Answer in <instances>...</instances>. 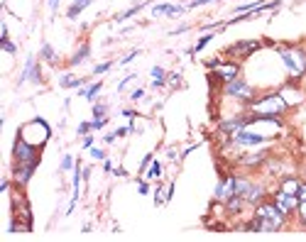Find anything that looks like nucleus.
<instances>
[{
    "label": "nucleus",
    "instance_id": "obj_7",
    "mask_svg": "<svg viewBox=\"0 0 306 242\" xmlns=\"http://www.w3.org/2000/svg\"><path fill=\"white\" fill-rule=\"evenodd\" d=\"M235 196V176H225L216 188V200H230Z\"/></svg>",
    "mask_w": 306,
    "mask_h": 242
},
{
    "label": "nucleus",
    "instance_id": "obj_11",
    "mask_svg": "<svg viewBox=\"0 0 306 242\" xmlns=\"http://www.w3.org/2000/svg\"><path fill=\"white\" fill-rule=\"evenodd\" d=\"M216 73H218L221 78H225V81H233V78H237L240 69H237V64H218V66H216Z\"/></svg>",
    "mask_w": 306,
    "mask_h": 242
},
{
    "label": "nucleus",
    "instance_id": "obj_19",
    "mask_svg": "<svg viewBox=\"0 0 306 242\" xmlns=\"http://www.w3.org/2000/svg\"><path fill=\"white\" fill-rule=\"evenodd\" d=\"M86 59H88V44H84V47L76 52V57H71V66L81 64V61H86Z\"/></svg>",
    "mask_w": 306,
    "mask_h": 242
},
{
    "label": "nucleus",
    "instance_id": "obj_26",
    "mask_svg": "<svg viewBox=\"0 0 306 242\" xmlns=\"http://www.w3.org/2000/svg\"><path fill=\"white\" fill-rule=\"evenodd\" d=\"M42 57L47 59V61H56V57H54V49H52L49 44H42Z\"/></svg>",
    "mask_w": 306,
    "mask_h": 242
},
{
    "label": "nucleus",
    "instance_id": "obj_41",
    "mask_svg": "<svg viewBox=\"0 0 306 242\" xmlns=\"http://www.w3.org/2000/svg\"><path fill=\"white\" fill-rule=\"evenodd\" d=\"M103 169H106V171H111V169H113V164L108 162V159H103Z\"/></svg>",
    "mask_w": 306,
    "mask_h": 242
},
{
    "label": "nucleus",
    "instance_id": "obj_31",
    "mask_svg": "<svg viewBox=\"0 0 306 242\" xmlns=\"http://www.w3.org/2000/svg\"><path fill=\"white\" fill-rule=\"evenodd\" d=\"M88 130H93V125L91 123H81L79 125V135H88Z\"/></svg>",
    "mask_w": 306,
    "mask_h": 242
},
{
    "label": "nucleus",
    "instance_id": "obj_23",
    "mask_svg": "<svg viewBox=\"0 0 306 242\" xmlns=\"http://www.w3.org/2000/svg\"><path fill=\"white\" fill-rule=\"evenodd\" d=\"M84 81L81 78H74V76H61V86H66V88H71V86H81Z\"/></svg>",
    "mask_w": 306,
    "mask_h": 242
},
{
    "label": "nucleus",
    "instance_id": "obj_20",
    "mask_svg": "<svg viewBox=\"0 0 306 242\" xmlns=\"http://www.w3.org/2000/svg\"><path fill=\"white\" fill-rule=\"evenodd\" d=\"M264 157H267V149L257 152V154H248V157H243V164H257V162H262Z\"/></svg>",
    "mask_w": 306,
    "mask_h": 242
},
{
    "label": "nucleus",
    "instance_id": "obj_28",
    "mask_svg": "<svg viewBox=\"0 0 306 242\" xmlns=\"http://www.w3.org/2000/svg\"><path fill=\"white\" fill-rule=\"evenodd\" d=\"M296 211H299V218H301V223L306 225V200H299V208H296Z\"/></svg>",
    "mask_w": 306,
    "mask_h": 242
},
{
    "label": "nucleus",
    "instance_id": "obj_35",
    "mask_svg": "<svg viewBox=\"0 0 306 242\" xmlns=\"http://www.w3.org/2000/svg\"><path fill=\"white\" fill-rule=\"evenodd\" d=\"M132 78H135V73H130V76H127V78H123V81H120V84H118V88H120V91H123V88H125V86L130 84V81H132Z\"/></svg>",
    "mask_w": 306,
    "mask_h": 242
},
{
    "label": "nucleus",
    "instance_id": "obj_21",
    "mask_svg": "<svg viewBox=\"0 0 306 242\" xmlns=\"http://www.w3.org/2000/svg\"><path fill=\"white\" fill-rule=\"evenodd\" d=\"M162 176V164L159 162H152L150 164V171H147V179H159Z\"/></svg>",
    "mask_w": 306,
    "mask_h": 242
},
{
    "label": "nucleus",
    "instance_id": "obj_37",
    "mask_svg": "<svg viewBox=\"0 0 306 242\" xmlns=\"http://www.w3.org/2000/svg\"><path fill=\"white\" fill-rule=\"evenodd\" d=\"M296 196H299V200H306V184L299 186V193H296Z\"/></svg>",
    "mask_w": 306,
    "mask_h": 242
},
{
    "label": "nucleus",
    "instance_id": "obj_24",
    "mask_svg": "<svg viewBox=\"0 0 306 242\" xmlns=\"http://www.w3.org/2000/svg\"><path fill=\"white\" fill-rule=\"evenodd\" d=\"M140 8H142V5H135V8H130L127 13H123V15H115V22H123V20H127V17H132V15L138 13Z\"/></svg>",
    "mask_w": 306,
    "mask_h": 242
},
{
    "label": "nucleus",
    "instance_id": "obj_18",
    "mask_svg": "<svg viewBox=\"0 0 306 242\" xmlns=\"http://www.w3.org/2000/svg\"><path fill=\"white\" fill-rule=\"evenodd\" d=\"M100 88H103V84L98 81V84L88 86L86 91H81V96H84V98H88V100H96V96H98V91H100Z\"/></svg>",
    "mask_w": 306,
    "mask_h": 242
},
{
    "label": "nucleus",
    "instance_id": "obj_3",
    "mask_svg": "<svg viewBox=\"0 0 306 242\" xmlns=\"http://www.w3.org/2000/svg\"><path fill=\"white\" fill-rule=\"evenodd\" d=\"M279 54H282L284 66H287L294 76L306 73V52H304V49H282Z\"/></svg>",
    "mask_w": 306,
    "mask_h": 242
},
{
    "label": "nucleus",
    "instance_id": "obj_36",
    "mask_svg": "<svg viewBox=\"0 0 306 242\" xmlns=\"http://www.w3.org/2000/svg\"><path fill=\"white\" fill-rule=\"evenodd\" d=\"M71 164H74V159L66 154V157H64V162H61V169H71Z\"/></svg>",
    "mask_w": 306,
    "mask_h": 242
},
{
    "label": "nucleus",
    "instance_id": "obj_2",
    "mask_svg": "<svg viewBox=\"0 0 306 242\" xmlns=\"http://www.w3.org/2000/svg\"><path fill=\"white\" fill-rule=\"evenodd\" d=\"M250 110L255 117H279V115L287 110V100L279 93H267L260 100H252Z\"/></svg>",
    "mask_w": 306,
    "mask_h": 242
},
{
    "label": "nucleus",
    "instance_id": "obj_8",
    "mask_svg": "<svg viewBox=\"0 0 306 242\" xmlns=\"http://www.w3.org/2000/svg\"><path fill=\"white\" fill-rule=\"evenodd\" d=\"M257 47H260V42H237L233 47H228L225 54H230V57H250Z\"/></svg>",
    "mask_w": 306,
    "mask_h": 242
},
{
    "label": "nucleus",
    "instance_id": "obj_15",
    "mask_svg": "<svg viewBox=\"0 0 306 242\" xmlns=\"http://www.w3.org/2000/svg\"><path fill=\"white\" fill-rule=\"evenodd\" d=\"M299 181H296V179H284V181H282V186H279V191H284V193H294V196H296V193H299Z\"/></svg>",
    "mask_w": 306,
    "mask_h": 242
},
{
    "label": "nucleus",
    "instance_id": "obj_40",
    "mask_svg": "<svg viewBox=\"0 0 306 242\" xmlns=\"http://www.w3.org/2000/svg\"><path fill=\"white\" fill-rule=\"evenodd\" d=\"M142 96H145V91H142V88H138V91H132V100H140Z\"/></svg>",
    "mask_w": 306,
    "mask_h": 242
},
{
    "label": "nucleus",
    "instance_id": "obj_4",
    "mask_svg": "<svg viewBox=\"0 0 306 242\" xmlns=\"http://www.w3.org/2000/svg\"><path fill=\"white\" fill-rule=\"evenodd\" d=\"M15 162L17 164H40V157H37V147L35 144H27V140L20 135L17 142H15Z\"/></svg>",
    "mask_w": 306,
    "mask_h": 242
},
{
    "label": "nucleus",
    "instance_id": "obj_1",
    "mask_svg": "<svg viewBox=\"0 0 306 242\" xmlns=\"http://www.w3.org/2000/svg\"><path fill=\"white\" fill-rule=\"evenodd\" d=\"M284 215L287 213L279 208L277 203H262V206H257L255 220L248 225V230H267V232L279 230L284 225Z\"/></svg>",
    "mask_w": 306,
    "mask_h": 242
},
{
    "label": "nucleus",
    "instance_id": "obj_10",
    "mask_svg": "<svg viewBox=\"0 0 306 242\" xmlns=\"http://www.w3.org/2000/svg\"><path fill=\"white\" fill-rule=\"evenodd\" d=\"M37 164H17L15 167V181L20 186H25L29 181V176H32V171H35Z\"/></svg>",
    "mask_w": 306,
    "mask_h": 242
},
{
    "label": "nucleus",
    "instance_id": "obj_9",
    "mask_svg": "<svg viewBox=\"0 0 306 242\" xmlns=\"http://www.w3.org/2000/svg\"><path fill=\"white\" fill-rule=\"evenodd\" d=\"M184 13L181 5H169V3H162V5H154L152 15L154 17H177V15Z\"/></svg>",
    "mask_w": 306,
    "mask_h": 242
},
{
    "label": "nucleus",
    "instance_id": "obj_29",
    "mask_svg": "<svg viewBox=\"0 0 306 242\" xmlns=\"http://www.w3.org/2000/svg\"><path fill=\"white\" fill-rule=\"evenodd\" d=\"M111 66H113V61H106V64H100V66H96V71H93V73H106L108 69H111Z\"/></svg>",
    "mask_w": 306,
    "mask_h": 242
},
{
    "label": "nucleus",
    "instance_id": "obj_30",
    "mask_svg": "<svg viewBox=\"0 0 306 242\" xmlns=\"http://www.w3.org/2000/svg\"><path fill=\"white\" fill-rule=\"evenodd\" d=\"M91 157H93V159H106V152H103V149H98V147H93V149H91Z\"/></svg>",
    "mask_w": 306,
    "mask_h": 242
},
{
    "label": "nucleus",
    "instance_id": "obj_38",
    "mask_svg": "<svg viewBox=\"0 0 306 242\" xmlns=\"http://www.w3.org/2000/svg\"><path fill=\"white\" fill-rule=\"evenodd\" d=\"M162 188H157V191H154V203H157V206H159V203H162Z\"/></svg>",
    "mask_w": 306,
    "mask_h": 242
},
{
    "label": "nucleus",
    "instance_id": "obj_5",
    "mask_svg": "<svg viewBox=\"0 0 306 242\" xmlns=\"http://www.w3.org/2000/svg\"><path fill=\"white\" fill-rule=\"evenodd\" d=\"M225 93H228L230 98H237V100H252V88L245 84L240 76L225 84Z\"/></svg>",
    "mask_w": 306,
    "mask_h": 242
},
{
    "label": "nucleus",
    "instance_id": "obj_6",
    "mask_svg": "<svg viewBox=\"0 0 306 242\" xmlns=\"http://www.w3.org/2000/svg\"><path fill=\"white\" fill-rule=\"evenodd\" d=\"M275 203H277L284 213H294V211L299 208V196H294V193H284V191H277V193H275Z\"/></svg>",
    "mask_w": 306,
    "mask_h": 242
},
{
    "label": "nucleus",
    "instance_id": "obj_12",
    "mask_svg": "<svg viewBox=\"0 0 306 242\" xmlns=\"http://www.w3.org/2000/svg\"><path fill=\"white\" fill-rule=\"evenodd\" d=\"M233 137H235V142H237V144H262V142H264L262 135H250V132H245V130L235 132Z\"/></svg>",
    "mask_w": 306,
    "mask_h": 242
},
{
    "label": "nucleus",
    "instance_id": "obj_22",
    "mask_svg": "<svg viewBox=\"0 0 306 242\" xmlns=\"http://www.w3.org/2000/svg\"><path fill=\"white\" fill-rule=\"evenodd\" d=\"M152 84H154V86H162V84H164V69L154 66V69H152Z\"/></svg>",
    "mask_w": 306,
    "mask_h": 242
},
{
    "label": "nucleus",
    "instance_id": "obj_25",
    "mask_svg": "<svg viewBox=\"0 0 306 242\" xmlns=\"http://www.w3.org/2000/svg\"><path fill=\"white\" fill-rule=\"evenodd\" d=\"M93 120H108L106 117V105H93Z\"/></svg>",
    "mask_w": 306,
    "mask_h": 242
},
{
    "label": "nucleus",
    "instance_id": "obj_16",
    "mask_svg": "<svg viewBox=\"0 0 306 242\" xmlns=\"http://www.w3.org/2000/svg\"><path fill=\"white\" fill-rule=\"evenodd\" d=\"M88 3H91V0H74V5L69 8V13H66V17H71V20H76V17H79V13L84 10V8L88 5Z\"/></svg>",
    "mask_w": 306,
    "mask_h": 242
},
{
    "label": "nucleus",
    "instance_id": "obj_33",
    "mask_svg": "<svg viewBox=\"0 0 306 242\" xmlns=\"http://www.w3.org/2000/svg\"><path fill=\"white\" fill-rule=\"evenodd\" d=\"M3 49H5V52H10V54H15V44L10 42V39H3Z\"/></svg>",
    "mask_w": 306,
    "mask_h": 242
},
{
    "label": "nucleus",
    "instance_id": "obj_39",
    "mask_svg": "<svg viewBox=\"0 0 306 242\" xmlns=\"http://www.w3.org/2000/svg\"><path fill=\"white\" fill-rule=\"evenodd\" d=\"M138 54H140V52H130V54H127V57L123 59V64H130V61H132V59L138 57Z\"/></svg>",
    "mask_w": 306,
    "mask_h": 242
},
{
    "label": "nucleus",
    "instance_id": "obj_14",
    "mask_svg": "<svg viewBox=\"0 0 306 242\" xmlns=\"http://www.w3.org/2000/svg\"><path fill=\"white\" fill-rule=\"evenodd\" d=\"M262 196H264L262 186H255V184H252L250 191L245 193V198H243V200H248V203H257V200H262Z\"/></svg>",
    "mask_w": 306,
    "mask_h": 242
},
{
    "label": "nucleus",
    "instance_id": "obj_34",
    "mask_svg": "<svg viewBox=\"0 0 306 242\" xmlns=\"http://www.w3.org/2000/svg\"><path fill=\"white\" fill-rule=\"evenodd\" d=\"M209 3H216V0H191L189 8H198V5H209Z\"/></svg>",
    "mask_w": 306,
    "mask_h": 242
},
{
    "label": "nucleus",
    "instance_id": "obj_17",
    "mask_svg": "<svg viewBox=\"0 0 306 242\" xmlns=\"http://www.w3.org/2000/svg\"><path fill=\"white\" fill-rule=\"evenodd\" d=\"M250 181L248 179H237L235 176V196H240V198H245V193L250 191Z\"/></svg>",
    "mask_w": 306,
    "mask_h": 242
},
{
    "label": "nucleus",
    "instance_id": "obj_42",
    "mask_svg": "<svg viewBox=\"0 0 306 242\" xmlns=\"http://www.w3.org/2000/svg\"><path fill=\"white\" fill-rule=\"evenodd\" d=\"M49 8H52V10H56V8H59V0H49Z\"/></svg>",
    "mask_w": 306,
    "mask_h": 242
},
{
    "label": "nucleus",
    "instance_id": "obj_13",
    "mask_svg": "<svg viewBox=\"0 0 306 242\" xmlns=\"http://www.w3.org/2000/svg\"><path fill=\"white\" fill-rule=\"evenodd\" d=\"M25 81H37L40 84V66H37L35 59H27V69H25V76L20 78V84H25Z\"/></svg>",
    "mask_w": 306,
    "mask_h": 242
},
{
    "label": "nucleus",
    "instance_id": "obj_32",
    "mask_svg": "<svg viewBox=\"0 0 306 242\" xmlns=\"http://www.w3.org/2000/svg\"><path fill=\"white\" fill-rule=\"evenodd\" d=\"M138 191L142 193V196H147V193H150V186H147V181H140V184H138Z\"/></svg>",
    "mask_w": 306,
    "mask_h": 242
},
{
    "label": "nucleus",
    "instance_id": "obj_27",
    "mask_svg": "<svg viewBox=\"0 0 306 242\" xmlns=\"http://www.w3.org/2000/svg\"><path fill=\"white\" fill-rule=\"evenodd\" d=\"M211 39H213V34H203V37H201V39L196 42V52H201V49H203V47H206V44H209Z\"/></svg>",
    "mask_w": 306,
    "mask_h": 242
}]
</instances>
